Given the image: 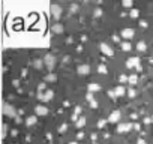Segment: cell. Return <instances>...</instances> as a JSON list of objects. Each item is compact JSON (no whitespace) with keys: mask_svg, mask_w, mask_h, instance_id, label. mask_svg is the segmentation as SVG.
Returning <instances> with one entry per match:
<instances>
[{"mask_svg":"<svg viewBox=\"0 0 153 144\" xmlns=\"http://www.w3.org/2000/svg\"><path fill=\"white\" fill-rule=\"evenodd\" d=\"M86 123H87V119H86L84 116L78 117V120H76V126H78V128H83V126H86Z\"/></svg>","mask_w":153,"mask_h":144,"instance_id":"obj_18","label":"cell"},{"mask_svg":"<svg viewBox=\"0 0 153 144\" xmlns=\"http://www.w3.org/2000/svg\"><path fill=\"white\" fill-rule=\"evenodd\" d=\"M101 90V86L98 83H92L89 84V93H95V92H99Z\"/></svg>","mask_w":153,"mask_h":144,"instance_id":"obj_16","label":"cell"},{"mask_svg":"<svg viewBox=\"0 0 153 144\" xmlns=\"http://www.w3.org/2000/svg\"><path fill=\"white\" fill-rule=\"evenodd\" d=\"M113 41H114V42H120V36L114 35V36H113Z\"/></svg>","mask_w":153,"mask_h":144,"instance_id":"obj_32","label":"cell"},{"mask_svg":"<svg viewBox=\"0 0 153 144\" xmlns=\"http://www.w3.org/2000/svg\"><path fill=\"white\" fill-rule=\"evenodd\" d=\"M108 96H110L111 99H116V95H114V92H113V90H108Z\"/></svg>","mask_w":153,"mask_h":144,"instance_id":"obj_30","label":"cell"},{"mask_svg":"<svg viewBox=\"0 0 153 144\" xmlns=\"http://www.w3.org/2000/svg\"><path fill=\"white\" fill-rule=\"evenodd\" d=\"M83 137H84V134H83V132H78V134H76V138H78V140H81Z\"/></svg>","mask_w":153,"mask_h":144,"instance_id":"obj_35","label":"cell"},{"mask_svg":"<svg viewBox=\"0 0 153 144\" xmlns=\"http://www.w3.org/2000/svg\"><path fill=\"white\" fill-rule=\"evenodd\" d=\"M132 131V123L131 122H120L117 125V132L119 134H128Z\"/></svg>","mask_w":153,"mask_h":144,"instance_id":"obj_2","label":"cell"},{"mask_svg":"<svg viewBox=\"0 0 153 144\" xmlns=\"http://www.w3.org/2000/svg\"><path fill=\"white\" fill-rule=\"evenodd\" d=\"M3 114L8 116V117H17V111H15V107L11 105V104H5L3 105Z\"/></svg>","mask_w":153,"mask_h":144,"instance_id":"obj_7","label":"cell"},{"mask_svg":"<svg viewBox=\"0 0 153 144\" xmlns=\"http://www.w3.org/2000/svg\"><path fill=\"white\" fill-rule=\"evenodd\" d=\"M36 122H38V119H36V116H30V117H27V120H26V126H35L36 125Z\"/></svg>","mask_w":153,"mask_h":144,"instance_id":"obj_17","label":"cell"},{"mask_svg":"<svg viewBox=\"0 0 153 144\" xmlns=\"http://www.w3.org/2000/svg\"><path fill=\"white\" fill-rule=\"evenodd\" d=\"M134 36H135V30H134L132 27H125V29L120 32V38H123L125 41H131Z\"/></svg>","mask_w":153,"mask_h":144,"instance_id":"obj_4","label":"cell"},{"mask_svg":"<svg viewBox=\"0 0 153 144\" xmlns=\"http://www.w3.org/2000/svg\"><path fill=\"white\" fill-rule=\"evenodd\" d=\"M33 66H35V69H42V66H44V60L36 59V60L33 62Z\"/></svg>","mask_w":153,"mask_h":144,"instance_id":"obj_21","label":"cell"},{"mask_svg":"<svg viewBox=\"0 0 153 144\" xmlns=\"http://www.w3.org/2000/svg\"><path fill=\"white\" fill-rule=\"evenodd\" d=\"M114 95H116V98H122V96H125L126 95V87L125 86H122V84H119V86H116L114 87Z\"/></svg>","mask_w":153,"mask_h":144,"instance_id":"obj_11","label":"cell"},{"mask_svg":"<svg viewBox=\"0 0 153 144\" xmlns=\"http://www.w3.org/2000/svg\"><path fill=\"white\" fill-rule=\"evenodd\" d=\"M95 144H98V143H95Z\"/></svg>","mask_w":153,"mask_h":144,"instance_id":"obj_39","label":"cell"},{"mask_svg":"<svg viewBox=\"0 0 153 144\" xmlns=\"http://www.w3.org/2000/svg\"><path fill=\"white\" fill-rule=\"evenodd\" d=\"M76 72H78L80 75L86 77V75H89V74H90V66H89L87 63H83V65H80L78 68H76Z\"/></svg>","mask_w":153,"mask_h":144,"instance_id":"obj_8","label":"cell"},{"mask_svg":"<svg viewBox=\"0 0 153 144\" xmlns=\"http://www.w3.org/2000/svg\"><path fill=\"white\" fill-rule=\"evenodd\" d=\"M119 83H120V84H123V83H128V75H125V74H120V75H119Z\"/></svg>","mask_w":153,"mask_h":144,"instance_id":"obj_24","label":"cell"},{"mask_svg":"<svg viewBox=\"0 0 153 144\" xmlns=\"http://www.w3.org/2000/svg\"><path fill=\"white\" fill-rule=\"evenodd\" d=\"M138 63H140V57H138V56H132V57H129V59L126 60V68H128V69H134Z\"/></svg>","mask_w":153,"mask_h":144,"instance_id":"obj_9","label":"cell"},{"mask_svg":"<svg viewBox=\"0 0 153 144\" xmlns=\"http://www.w3.org/2000/svg\"><path fill=\"white\" fill-rule=\"evenodd\" d=\"M39 90H41V92H42V90H47V89H45V84H44V83H41V84H39Z\"/></svg>","mask_w":153,"mask_h":144,"instance_id":"obj_34","label":"cell"},{"mask_svg":"<svg viewBox=\"0 0 153 144\" xmlns=\"http://www.w3.org/2000/svg\"><path fill=\"white\" fill-rule=\"evenodd\" d=\"M74 111H75V113H74L75 116H78V114H81V107H75V110H74Z\"/></svg>","mask_w":153,"mask_h":144,"instance_id":"obj_29","label":"cell"},{"mask_svg":"<svg viewBox=\"0 0 153 144\" xmlns=\"http://www.w3.org/2000/svg\"><path fill=\"white\" fill-rule=\"evenodd\" d=\"M50 11H51V14H53V17L56 20H60V17L63 15V8L60 5H57V3H53L51 8H50Z\"/></svg>","mask_w":153,"mask_h":144,"instance_id":"obj_3","label":"cell"},{"mask_svg":"<svg viewBox=\"0 0 153 144\" xmlns=\"http://www.w3.org/2000/svg\"><path fill=\"white\" fill-rule=\"evenodd\" d=\"M141 126H153V113L150 116H144L143 117V122H140Z\"/></svg>","mask_w":153,"mask_h":144,"instance_id":"obj_13","label":"cell"},{"mask_svg":"<svg viewBox=\"0 0 153 144\" xmlns=\"http://www.w3.org/2000/svg\"><path fill=\"white\" fill-rule=\"evenodd\" d=\"M42 60H44V65L48 68V71H50V72L54 69V66H56V63H57V59H56V56H54V54H51V53L45 54V57H44Z\"/></svg>","mask_w":153,"mask_h":144,"instance_id":"obj_1","label":"cell"},{"mask_svg":"<svg viewBox=\"0 0 153 144\" xmlns=\"http://www.w3.org/2000/svg\"><path fill=\"white\" fill-rule=\"evenodd\" d=\"M78 8H80V6L76 5V3H72V5L69 6V12H71V14H76V12H78Z\"/></svg>","mask_w":153,"mask_h":144,"instance_id":"obj_22","label":"cell"},{"mask_svg":"<svg viewBox=\"0 0 153 144\" xmlns=\"http://www.w3.org/2000/svg\"><path fill=\"white\" fill-rule=\"evenodd\" d=\"M122 6L131 9V8H134V2H131V0H125V2H122Z\"/></svg>","mask_w":153,"mask_h":144,"instance_id":"obj_23","label":"cell"},{"mask_svg":"<svg viewBox=\"0 0 153 144\" xmlns=\"http://www.w3.org/2000/svg\"><path fill=\"white\" fill-rule=\"evenodd\" d=\"M66 129H68V125H66V123H63L62 126H59V132H60V134L66 132Z\"/></svg>","mask_w":153,"mask_h":144,"instance_id":"obj_25","label":"cell"},{"mask_svg":"<svg viewBox=\"0 0 153 144\" xmlns=\"http://www.w3.org/2000/svg\"><path fill=\"white\" fill-rule=\"evenodd\" d=\"M47 83H54V81H57V75L56 74H53V72H50V74H47L45 75V78H44Z\"/></svg>","mask_w":153,"mask_h":144,"instance_id":"obj_15","label":"cell"},{"mask_svg":"<svg viewBox=\"0 0 153 144\" xmlns=\"http://www.w3.org/2000/svg\"><path fill=\"white\" fill-rule=\"evenodd\" d=\"M107 123H108L107 120H99V122H98V128H104Z\"/></svg>","mask_w":153,"mask_h":144,"instance_id":"obj_28","label":"cell"},{"mask_svg":"<svg viewBox=\"0 0 153 144\" xmlns=\"http://www.w3.org/2000/svg\"><path fill=\"white\" fill-rule=\"evenodd\" d=\"M69 144H78V143H75V141H71V143H69Z\"/></svg>","mask_w":153,"mask_h":144,"instance_id":"obj_38","label":"cell"},{"mask_svg":"<svg viewBox=\"0 0 153 144\" xmlns=\"http://www.w3.org/2000/svg\"><path fill=\"white\" fill-rule=\"evenodd\" d=\"M93 15H95V17H101V15H102V9H101V8H96L95 12H93Z\"/></svg>","mask_w":153,"mask_h":144,"instance_id":"obj_26","label":"cell"},{"mask_svg":"<svg viewBox=\"0 0 153 144\" xmlns=\"http://www.w3.org/2000/svg\"><path fill=\"white\" fill-rule=\"evenodd\" d=\"M120 120H122V111L120 110H114L107 119L108 123H120Z\"/></svg>","mask_w":153,"mask_h":144,"instance_id":"obj_5","label":"cell"},{"mask_svg":"<svg viewBox=\"0 0 153 144\" xmlns=\"http://www.w3.org/2000/svg\"><path fill=\"white\" fill-rule=\"evenodd\" d=\"M120 48H122L125 53L132 51V44H131V41H123V42L120 44Z\"/></svg>","mask_w":153,"mask_h":144,"instance_id":"obj_14","label":"cell"},{"mask_svg":"<svg viewBox=\"0 0 153 144\" xmlns=\"http://www.w3.org/2000/svg\"><path fill=\"white\" fill-rule=\"evenodd\" d=\"M98 72H99V74H102V75H105V74H108V68L105 65H99L98 66Z\"/></svg>","mask_w":153,"mask_h":144,"instance_id":"obj_20","label":"cell"},{"mask_svg":"<svg viewBox=\"0 0 153 144\" xmlns=\"http://www.w3.org/2000/svg\"><path fill=\"white\" fill-rule=\"evenodd\" d=\"M69 59H71L69 56H65V57H63V63H68V62H69Z\"/></svg>","mask_w":153,"mask_h":144,"instance_id":"obj_36","label":"cell"},{"mask_svg":"<svg viewBox=\"0 0 153 144\" xmlns=\"http://www.w3.org/2000/svg\"><path fill=\"white\" fill-rule=\"evenodd\" d=\"M21 75H23V77L27 75V69H23V71H21Z\"/></svg>","mask_w":153,"mask_h":144,"instance_id":"obj_37","label":"cell"},{"mask_svg":"<svg viewBox=\"0 0 153 144\" xmlns=\"http://www.w3.org/2000/svg\"><path fill=\"white\" fill-rule=\"evenodd\" d=\"M86 101H89V102L95 101V98H93V93H87V95H86Z\"/></svg>","mask_w":153,"mask_h":144,"instance_id":"obj_27","label":"cell"},{"mask_svg":"<svg viewBox=\"0 0 153 144\" xmlns=\"http://www.w3.org/2000/svg\"><path fill=\"white\" fill-rule=\"evenodd\" d=\"M38 98H39L41 101H44V102H50V101H53V98H54V92H53L51 89H47L44 93H39Z\"/></svg>","mask_w":153,"mask_h":144,"instance_id":"obj_6","label":"cell"},{"mask_svg":"<svg viewBox=\"0 0 153 144\" xmlns=\"http://www.w3.org/2000/svg\"><path fill=\"white\" fill-rule=\"evenodd\" d=\"M53 32H54V33H57V35H60V33L63 32V26H62V24H59V23H56V24L53 26Z\"/></svg>","mask_w":153,"mask_h":144,"instance_id":"obj_19","label":"cell"},{"mask_svg":"<svg viewBox=\"0 0 153 144\" xmlns=\"http://www.w3.org/2000/svg\"><path fill=\"white\" fill-rule=\"evenodd\" d=\"M12 84H14L15 87H18V86H20V81H18V80H12Z\"/></svg>","mask_w":153,"mask_h":144,"instance_id":"obj_33","label":"cell"},{"mask_svg":"<svg viewBox=\"0 0 153 144\" xmlns=\"http://www.w3.org/2000/svg\"><path fill=\"white\" fill-rule=\"evenodd\" d=\"M90 107H92V108H98V102H96V99L90 102Z\"/></svg>","mask_w":153,"mask_h":144,"instance_id":"obj_31","label":"cell"},{"mask_svg":"<svg viewBox=\"0 0 153 144\" xmlns=\"http://www.w3.org/2000/svg\"><path fill=\"white\" fill-rule=\"evenodd\" d=\"M47 114H48V108L45 105H36L35 116H47Z\"/></svg>","mask_w":153,"mask_h":144,"instance_id":"obj_12","label":"cell"},{"mask_svg":"<svg viewBox=\"0 0 153 144\" xmlns=\"http://www.w3.org/2000/svg\"><path fill=\"white\" fill-rule=\"evenodd\" d=\"M99 48H101V51H102L105 56H114V50H113L107 42H102V44L99 45Z\"/></svg>","mask_w":153,"mask_h":144,"instance_id":"obj_10","label":"cell"}]
</instances>
